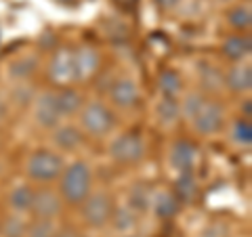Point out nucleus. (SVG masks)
Listing matches in <instances>:
<instances>
[{
	"label": "nucleus",
	"mask_w": 252,
	"mask_h": 237,
	"mask_svg": "<svg viewBox=\"0 0 252 237\" xmlns=\"http://www.w3.org/2000/svg\"><path fill=\"white\" fill-rule=\"evenodd\" d=\"M61 183L59 193L61 200L72 204V206H80V204L91 195V168L86 162H74L63 168L61 172Z\"/></svg>",
	"instance_id": "f257e3e1"
},
{
	"label": "nucleus",
	"mask_w": 252,
	"mask_h": 237,
	"mask_svg": "<svg viewBox=\"0 0 252 237\" xmlns=\"http://www.w3.org/2000/svg\"><path fill=\"white\" fill-rule=\"evenodd\" d=\"M65 162L59 153L51 151V149H38L30 155V160L26 164V172L32 180L36 183H53L61 177Z\"/></svg>",
	"instance_id": "f03ea898"
},
{
	"label": "nucleus",
	"mask_w": 252,
	"mask_h": 237,
	"mask_svg": "<svg viewBox=\"0 0 252 237\" xmlns=\"http://www.w3.org/2000/svg\"><path fill=\"white\" fill-rule=\"evenodd\" d=\"M80 124L84 132H89L91 137H105L116 126V116L101 101H91L80 109Z\"/></svg>",
	"instance_id": "7ed1b4c3"
},
{
	"label": "nucleus",
	"mask_w": 252,
	"mask_h": 237,
	"mask_svg": "<svg viewBox=\"0 0 252 237\" xmlns=\"http://www.w3.org/2000/svg\"><path fill=\"white\" fill-rule=\"evenodd\" d=\"M82 206V218L84 223L93 229H101L109 223L114 212V202L109 193L105 191H94L80 204Z\"/></svg>",
	"instance_id": "20e7f679"
},
{
	"label": "nucleus",
	"mask_w": 252,
	"mask_h": 237,
	"mask_svg": "<svg viewBox=\"0 0 252 237\" xmlns=\"http://www.w3.org/2000/svg\"><path fill=\"white\" fill-rule=\"evenodd\" d=\"M109 155H112L118 164H124V166L137 164L143 160V155H145V143L137 132H124L112 143Z\"/></svg>",
	"instance_id": "39448f33"
},
{
	"label": "nucleus",
	"mask_w": 252,
	"mask_h": 237,
	"mask_svg": "<svg viewBox=\"0 0 252 237\" xmlns=\"http://www.w3.org/2000/svg\"><path fill=\"white\" fill-rule=\"evenodd\" d=\"M49 78L59 84V86H67L76 82L74 78V49L69 46H59L53 53V57L49 61Z\"/></svg>",
	"instance_id": "423d86ee"
},
{
	"label": "nucleus",
	"mask_w": 252,
	"mask_h": 237,
	"mask_svg": "<svg viewBox=\"0 0 252 237\" xmlns=\"http://www.w3.org/2000/svg\"><path fill=\"white\" fill-rule=\"evenodd\" d=\"M189 122L193 124V128L200 134H217L225 124L223 107H220L217 101L206 99L202 103V107L198 109V114H195Z\"/></svg>",
	"instance_id": "0eeeda50"
},
{
	"label": "nucleus",
	"mask_w": 252,
	"mask_h": 237,
	"mask_svg": "<svg viewBox=\"0 0 252 237\" xmlns=\"http://www.w3.org/2000/svg\"><path fill=\"white\" fill-rule=\"evenodd\" d=\"M101 67V55L94 46H78L74 49V78L76 82H86L97 76Z\"/></svg>",
	"instance_id": "6e6552de"
},
{
	"label": "nucleus",
	"mask_w": 252,
	"mask_h": 237,
	"mask_svg": "<svg viewBox=\"0 0 252 237\" xmlns=\"http://www.w3.org/2000/svg\"><path fill=\"white\" fill-rule=\"evenodd\" d=\"M61 208H63V200L57 191H51V189H38V191H34V200H32L30 212L38 220L57 218L61 214Z\"/></svg>",
	"instance_id": "1a4fd4ad"
},
{
	"label": "nucleus",
	"mask_w": 252,
	"mask_h": 237,
	"mask_svg": "<svg viewBox=\"0 0 252 237\" xmlns=\"http://www.w3.org/2000/svg\"><path fill=\"white\" fill-rule=\"evenodd\" d=\"M34 118L40 128H57L61 122V114L57 109V101H55V92H42L34 99Z\"/></svg>",
	"instance_id": "9d476101"
},
{
	"label": "nucleus",
	"mask_w": 252,
	"mask_h": 237,
	"mask_svg": "<svg viewBox=\"0 0 252 237\" xmlns=\"http://www.w3.org/2000/svg\"><path fill=\"white\" fill-rule=\"evenodd\" d=\"M198 157H200L198 145L187 139H181L170 147V164L179 172H191L195 168V164H198Z\"/></svg>",
	"instance_id": "9b49d317"
},
{
	"label": "nucleus",
	"mask_w": 252,
	"mask_h": 237,
	"mask_svg": "<svg viewBox=\"0 0 252 237\" xmlns=\"http://www.w3.org/2000/svg\"><path fill=\"white\" fill-rule=\"evenodd\" d=\"M109 99L120 109H132L139 103V89L130 78H118L109 86Z\"/></svg>",
	"instance_id": "f8f14e48"
},
{
	"label": "nucleus",
	"mask_w": 252,
	"mask_h": 237,
	"mask_svg": "<svg viewBox=\"0 0 252 237\" xmlns=\"http://www.w3.org/2000/svg\"><path fill=\"white\" fill-rule=\"evenodd\" d=\"M220 53L233 63H244V59L250 57L252 53V38L250 34H233L227 36L220 44Z\"/></svg>",
	"instance_id": "ddd939ff"
},
{
	"label": "nucleus",
	"mask_w": 252,
	"mask_h": 237,
	"mask_svg": "<svg viewBox=\"0 0 252 237\" xmlns=\"http://www.w3.org/2000/svg\"><path fill=\"white\" fill-rule=\"evenodd\" d=\"M223 78H225V86L231 92L244 94V92H250V89H252V67H250V63H235L229 72L223 74Z\"/></svg>",
	"instance_id": "4468645a"
},
{
	"label": "nucleus",
	"mask_w": 252,
	"mask_h": 237,
	"mask_svg": "<svg viewBox=\"0 0 252 237\" xmlns=\"http://www.w3.org/2000/svg\"><path fill=\"white\" fill-rule=\"evenodd\" d=\"M82 141H84L82 130L72 124H63V126L53 128V143L61 151H74V149L82 145Z\"/></svg>",
	"instance_id": "2eb2a0df"
},
{
	"label": "nucleus",
	"mask_w": 252,
	"mask_h": 237,
	"mask_svg": "<svg viewBox=\"0 0 252 237\" xmlns=\"http://www.w3.org/2000/svg\"><path fill=\"white\" fill-rule=\"evenodd\" d=\"M55 101H57V109H59L61 118L78 114L84 105L82 94L76 89H72V86H63V89H59L57 92H55Z\"/></svg>",
	"instance_id": "dca6fc26"
},
{
	"label": "nucleus",
	"mask_w": 252,
	"mask_h": 237,
	"mask_svg": "<svg viewBox=\"0 0 252 237\" xmlns=\"http://www.w3.org/2000/svg\"><path fill=\"white\" fill-rule=\"evenodd\" d=\"M198 178H195L193 170L191 172H179V177L175 180V197L181 204H191L198 197Z\"/></svg>",
	"instance_id": "f3484780"
},
{
	"label": "nucleus",
	"mask_w": 252,
	"mask_h": 237,
	"mask_svg": "<svg viewBox=\"0 0 252 237\" xmlns=\"http://www.w3.org/2000/svg\"><path fill=\"white\" fill-rule=\"evenodd\" d=\"M181 202L175 197V193L170 191H160L152 195V208H154V214L160 218V220H168L172 218L179 212Z\"/></svg>",
	"instance_id": "a211bd4d"
},
{
	"label": "nucleus",
	"mask_w": 252,
	"mask_h": 237,
	"mask_svg": "<svg viewBox=\"0 0 252 237\" xmlns=\"http://www.w3.org/2000/svg\"><path fill=\"white\" fill-rule=\"evenodd\" d=\"M158 90L162 92V97H177L183 90V80H181L179 72L164 69V72L158 74Z\"/></svg>",
	"instance_id": "6ab92c4d"
},
{
	"label": "nucleus",
	"mask_w": 252,
	"mask_h": 237,
	"mask_svg": "<svg viewBox=\"0 0 252 237\" xmlns=\"http://www.w3.org/2000/svg\"><path fill=\"white\" fill-rule=\"evenodd\" d=\"M227 23L238 30L240 34H248L250 31V26H252V9L250 4H238L227 13Z\"/></svg>",
	"instance_id": "aec40b11"
},
{
	"label": "nucleus",
	"mask_w": 252,
	"mask_h": 237,
	"mask_svg": "<svg viewBox=\"0 0 252 237\" xmlns=\"http://www.w3.org/2000/svg\"><path fill=\"white\" fill-rule=\"evenodd\" d=\"M158 120L162 124H175L181 116V103L177 97H162L156 105Z\"/></svg>",
	"instance_id": "412c9836"
},
{
	"label": "nucleus",
	"mask_w": 252,
	"mask_h": 237,
	"mask_svg": "<svg viewBox=\"0 0 252 237\" xmlns=\"http://www.w3.org/2000/svg\"><path fill=\"white\" fill-rule=\"evenodd\" d=\"M32 200H34V189L30 185H19L9 193V206L15 212H30Z\"/></svg>",
	"instance_id": "4be33fe9"
},
{
	"label": "nucleus",
	"mask_w": 252,
	"mask_h": 237,
	"mask_svg": "<svg viewBox=\"0 0 252 237\" xmlns=\"http://www.w3.org/2000/svg\"><path fill=\"white\" fill-rule=\"evenodd\" d=\"M200 82L204 86V90H208V92H219V90L225 89V78H223V74H220L215 65H206V63H202Z\"/></svg>",
	"instance_id": "5701e85b"
},
{
	"label": "nucleus",
	"mask_w": 252,
	"mask_h": 237,
	"mask_svg": "<svg viewBox=\"0 0 252 237\" xmlns=\"http://www.w3.org/2000/svg\"><path fill=\"white\" fill-rule=\"evenodd\" d=\"M109 223L114 225V229H116L118 233H128V231L135 229L137 216H135V212H132L128 206H120V208H114Z\"/></svg>",
	"instance_id": "b1692460"
},
{
	"label": "nucleus",
	"mask_w": 252,
	"mask_h": 237,
	"mask_svg": "<svg viewBox=\"0 0 252 237\" xmlns=\"http://www.w3.org/2000/svg\"><path fill=\"white\" fill-rule=\"evenodd\" d=\"M132 212H145L152 206V193H149L147 185H135L128 193V204H126Z\"/></svg>",
	"instance_id": "393cba45"
},
{
	"label": "nucleus",
	"mask_w": 252,
	"mask_h": 237,
	"mask_svg": "<svg viewBox=\"0 0 252 237\" xmlns=\"http://www.w3.org/2000/svg\"><path fill=\"white\" fill-rule=\"evenodd\" d=\"M231 139L242 147H250L252 145V122L246 118L235 120L231 126Z\"/></svg>",
	"instance_id": "a878e982"
},
{
	"label": "nucleus",
	"mask_w": 252,
	"mask_h": 237,
	"mask_svg": "<svg viewBox=\"0 0 252 237\" xmlns=\"http://www.w3.org/2000/svg\"><path fill=\"white\" fill-rule=\"evenodd\" d=\"M36 67L38 61L34 57H19L11 63V76L17 78V80H26V78H30L36 72Z\"/></svg>",
	"instance_id": "bb28decb"
},
{
	"label": "nucleus",
	"mask_w": 252,
	"mask_h": 237,
	"mask_svg": "<svg viewBox=\"0 0 252 237\" xmlns=\"http://www.w3.org/2000/svg\"><path fill=\"white\" fill-rule=\"evenodd\" d=\"M28 223L19 216H11L0 225V237H26Z\"/></svg>",
	"instance_id": "cd10ccee"
},
{
	"label": "nucleus",
	"mask_w": 252,
	"mask_h": 237,
	"mask_svg": "<svg viewBox=\"0 0 252 237\" xmlns=\"http://www.w3.org/2000/svg\"><path fill=\"white\" fill-rule=\"evenodd\" d=\"M57 233V227H55L53 220H34L32 225H28L26 237H55Z\"/></svg>",
	"instance_id": "c85d7f7f"
},
{
	"label": "nucleus",
	"mask_w": 252,
	"mask_h": 237,
	"mask_svg": "<svg viewBox=\"0 0 252 237\" xmlns=\"http://www.w3.org/2000/svg\"><path fill=\"white\" fill-rule=\"evenodd\" d=\"M206 101V97H204L202 92H189L185 101L181 103V114H183L187 120H191V118L198 114V109L202 107V103Z\"/></svg>",
	"instance_id": "c756f323"
},
{
	"label": "nucleus",
	"mask_w": 252,
	"mask_h": 237,
	"mask_svg": "<svg viewBox=\"0 0 252 237\" xmlns=\"http://www.w3.org/2000/svg\"><path fill=\"white\" fill-rule=\"evenodd\" d=\"M55 237H84V235H82V233H78L74 227H61V229H57Z\"/></svg>",
	"instance_id": "7c9ffc66"
},
{
	"label": "nucleus",
	"mask_w": 252,
	"mask_h": 237,
	"mask_svg": "<svg viewBox=\"0 0 252 237\" xmlns=\"http://www.w3.org/2000/svg\"><path fill=\"white\" fill-rule=\"evenodd\" d=\"M154 2L160 6L162 11H170V9H175V6L179 4V0H154Z\"/></svg>",
	"instance_id": "2f4dec72"
},
{
	"label": "nucleus",
	"mask_w": 252,
	"mask_h": 237,
	"mask_svg": "<svg viewBox=\"0 0 252 237\" xmlns=\"http://www.w3.org/2000/svg\"><path fill=\"white\" fill-rule=\"evenodd\" d=\"M242 114H244V118H246V120H250V118H252V101H250V99L242 101Z\"/></svg>",
	"instance_id": "473e14b6"
},
{
	"label": "nucleus",
	"mask_w": 252,
	"mask_h": 237,
	"mask_svg": "<svg viewBox=\"0 0 252 237\" xmlns=\"http://www.w3.org/2000/svg\"><path fill=\"white\" fill-rule=\"evenodd\" d=\"M6 112H9V107H6V103L2 99H0V122L4 120V116H6Z\"/></svg>",
	"instance_id": "72a5a7b5"
},
{
	"label": "nucleus",
	"mask_w": 252,
	"mask_h": 237,
	"mask_svg": "<svg viewBox=\"0 0 252 237\" xmlns=\"http://www.w3.org/2000/svg\"><path fill=\"white\" fill-rule=\"evenodd\" d=\"M126 237H137V235H126Z\"/></svg>",
	"instance_id": "f704fd0d"
}]
</instances>
